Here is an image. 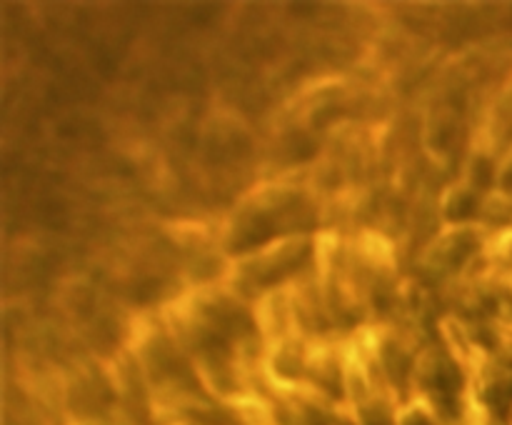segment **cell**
<instances>
[{
    "instance_id": "cell-1",
    "label": "cell",
    "mask_w": 512,
    "mask_h": 425,
    "mask_svg": "<svg viewBox=\"0 0 512 425\" xmlns=\"http://www.w3.org/2000/svg\"><path fill=\"white\" fill-rule=\"evenodd\" d=\"M475 213V198L470 193H458L448 203V218L450 220H465Z\"/></svg>"
},
{
    "instance_id": "cell-2",
    "label": "cell",
    "mask_w": 512,
    "mask_h": 425,
    "mask_svg": "<svg viewBox=\"0 0 512 425\" xmlns=\"http://www.w3.org/2000/svg\"><path fill=\"white\" fill-rule=\"evenodd\" d=\"M490 180H493V165H490L488 160H478V163H475V183H478L480 188H488Z\"/></svg>"
},
{
    "instance_id": "cell-4",
    "label": "cell",
    "mask_w": 512,
    "mask_h": 425,
    "mask_svg": "<svg viewBox=\"0 0 512 425\" xmlns=\"http://www.w3.org/2000/svg\"><path fill=\"white\" fill-rule=\"evenodd\" d=\"M405 425H430V420L425 418V415H420V413H413V415H410L408 420H405Z\"/></svg>"
},
{
    "instance_id": "cell-5",
    "label": "cell",
    "mask_w": 512,
    "mask_h": 425,
    "mask_svg": "<svg viewBox=\"0 0 512 425\" xmlns=\"http://www.w3.org/2000/svg\"><path fill=\"white\" fill-rule=\"evenodd\" d=\"M343 425H348V423H343Z\"/></svg>"
},
{
    "instance_id": "cell-3",
    "label": "cell",
    "mask_w": 512,
    "mask_h": 425,
    "mask_svg": "<svg viewBox=\"0 0 512 425\" xmlns=\"http://www.w3.org/2000/svg\"><path fill=\"white\" fill-rule=\"evenodd\" d=\"M365 423L368 425H393V420H390V415L385 413V408H370L365 410Z\"/></svg>"
}]
</instances>
